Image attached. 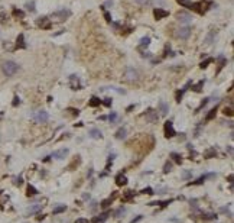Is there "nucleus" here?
<instances>
[{
	"instance_id": "1",
	"label": "nucleus",
	"mask_w": 234,
	"mask_h": 223,
	"mask_svg": "<svg viewBox=\"0 0 234 223\" xmlns=\"http://www.w3.org/2000/svg\"><path fill=\"white\" fill-rule=\"evenodd\" d=\"M2 70H3V73L7 77H12V75H15L19 71V65L15 61H5L2 64Z\"/></svg>"
},
{
	"instance_id": "2",
	"label": "nucleus",
	"mask_w": 234,
	"mask_h": 223,
	"mask_svg": "<svg viewBox=\"0 0 234 223\" xmlns=\"http://www.w3.org/2000/svg\"><path fill=\"white\" fill-rule=\"evenodd\" d=\"M139 71L136 68H131V67H127L124 70V74H123V78H124L127 83H136L139 81Z\"/></svg>"
},
{
	"instance_id": "3",
	"label": "nucleus",
	"mask_w": 234,
	"mask_h": 223,
	"mask_svg": "<svg viewBox=\"0 0 234 223\" xmlns=\"http://www.w3.org/2000/svg\"><path fill=\"white\" fill-rule=\"evenodd\" d=\"M71 16V10L70 9H61V10H56L52 13V19H56V20H65L67 17Z\"/></svg>"
},
{
	"instance_id": "4",
	"label": "nucleus",
	"mask_w": 234,
	"mask_h": 223,
	"mask_svg": "<svg viewBox=\"0 0 234 223\" xmlns=\"http://www.w3.org/2000/svg\"><path fill=\"white\" fill-rule=\"evenodd\" d=\"M48 119H49V115L45 110H39V112H36V113L33 115V120L38 122V123H46L48 122Z\"/></svg>"
},
{
	"instance_id": "5",
	"label": "nucleus",
	"mask_w": 234,
	"mask_h": 223,
	"mask_svg": "<svg viewBox=\"0 0 234 223\" xmlns=\"http://www.w3.org/2000/svg\"><path fill=\"white\" fill-rule=\"evenodd\" d=\"M164 132H165V136H166V138H174L175 135H176V132H175V129H174V125H172L171 120H166V122H165Z\"/></svg>"
},
{
	"instance_id": "6",
	"label": "nucleus",
	"mask_w": 234,
	"mask_h": 223,
	"mask_svg": "<svg viewBox=\"0 0 234 223\" xmlns=\"http://www.w3.org/2000/svg\"><path fill=\"white\" fill-rule=\"evenodd\" d=\"M145 117H146V122L156 123V122H158V119H159V115H158V112H155L153 109H149V110L146 112Z\"/></svg>"
},
{
	"instance_id": "7",
	"label": "nucleus",
	"mask_w": 234,
	"mask_h": 223,
	"mask_svg": "<svg viewBox=\"0 0 234 223\" xmlns=\"http://www.w3.org/2000/svg\"><path fill=\"white\" fill-rule=\"evenodd\" d=\"M176 19H178L181 23H189L191 20H192V16H191L188 12H178V13H176Z\"/></svg>"
},
{
	"instance_id": "8",
	"label": "nucleus",
	"mask_w": 234,
	"mask_h": 223,
	"mask_svg": "<svg viewBox=\"0 0 234 223\" xmlns=\"http://www.w3.org/2000/svg\"><path fill=\"white\" fill-rule=\"evenodd\" d=\"M189 35H191V29L188 28V26H181V28L178 29V32H176V36L181 39H186Z\"/></svg>"
},
{
	"instance_id": "9",
	"label": "nucleus",
	"mask_w": 234,
	"mask_h": 223,
	"mask_svg": "<svg viewBox=\"0 0 234 223\" xmlns=\"http://www.w3.org/2000/svg\"><path fill=\"white\" fill-rule=\"evenodd\" d=\"M70 86L72 90H80L81 89V83H80V78L77 77L75 74L70 75Z\"/></svg>"
},
{
	"instance_id": "10",
	"label": "nucleus",
	"mask_w": 234,
	"mask_h": 223,
	"mask_svg": "<svg viewBox=\"0 0 234 223\" xmlns=\"http://www.w3.org/2000/svg\"><path fill=\"white\" fill-rule=\"evenodd\" d=\"M36 25H38L39 28L49 29V28H51V20H49L46 16H42V17H39L38 20H36Z\"/></svg>"
},
{
	"instance_id": "11",
	"label": "nucleus",
	"mask_w": 234,
	"mask_h": 223,
	"mask_svg": "<svg viewBox=\"0 0 234 223\" xmlns=\"http://www.w3.org/2000/svg\"><path fill=\"white\" fill-rule=\"evenodd\" d=\"M88 135H90V138H93V139H101L103 138V133H101V130L97 128H93L88 130Z\"/></svg>"
},
{
	"instance_id": "12",
	"label": "nucleus",
	"mask_w": 234,
	"mask_h": 223,
	"mask_svg": "<svg viewBox=\"0 0 234 223\" xmlns=\"http://www.w3.org/2000/svg\"><path fill=\"white\" fill-rule=\"evenodd\" d=\"M214 177H215V174H207V175H202V177H200V178L196 180V181H192V183H189V184L188 185H198V184H202V183H204V181H205V180L207 178H214Z\"/></svg>"
},
{
	"instance_id": "13",
	"label": "nucleus",
	"mask_w": 234,
	"mask_h": 223,
	"mask_svg": "<svg viewBox=\"0 0 234 223\" xmlns=\"http://www.w3.org/2000/svg\"><path fill=\"white\" fill-rule=\"evenodd\" d=\"M67 155H68V149H67V148H64V149L55 151L54 154H52V156H54V158H56V159H64V158H65Z\"/></svg>"
},
{
	"instance_id": "14",
	"label": "nucleus",
	"mask_w": 234,
	"mask_h": 223,
	"mask_svg": "<svg viewBox=\"0 0 234 223\" xmlns=\"http://www.w3.org/2000/svg\"><path fill=\"white\" fill-rule=\"evenodd\" d=\"M153 15H155V17H156V19H164V17H166L169 15L168 12L166 10H164V9H155V10H153Z\"/></svg>"
},
{
	"instance_id": "15",
	"label": "nucleus",
	"mask_w": 234,
	"mask_h": 223,
	"mask_svg": "<svg viewBox=\"0 0 234 223\" xmlns=\"http://www.w3.org/2000/svg\"><path fill=\"white\" fill-rule=\"evenodd\" d=\"M158 107H159V112H160V113H162V115H168V112H169V106L168 104H166V103H165L164 100H160L158 103Z\"/></svg>"
},
{
	"instance_id": "16",
	"label": "nucleus",
	"mask_w": 234,
	"mask_h": 223,
	"mask_svg": "<svg viewBox=\"0 0 234 223\" xmlns=\"http://www.w3.org/2000/svg\"><path fill=\"white\" fill-rule=\"evenodd\" d=\"M16 48L19 49V48H26V44H25V36H23V34H20L19 36H17V41H16Z\"/></svg>"
},
{
	"instance_id": "17",
	"label": "nucleus",
	"mask_w": 234,
	"mask_h": 223,
	"mask_svg": "<svg viewBox=\"0 0 234 223\" xmlns=\"http://www.w3.org/2000/svg\"><path fill=\"white\" fill-rule=\"evenodd\" d=\"M101 104V100L98 99V97H95V96H93L91 99H90V101H88V106L90 107H97Z\"/></svg>"
},
{
	"instance_id": "18",
	"label": "nucleus",
	"mask_w": 234,
	"mask_h": 223,
	"mask_svg": "<svg viewBox=\"0 0 234 223\" xmlns=\"http://www.w3.org/2000/svg\"><path fill=\"white\" fill-rule=\"evenodd\" d=\"M116 184H117V185H124V184H127V178H126V175H123V174H119V175L116 177Z\"/></svg>"
},
{
	"instance_id": "19",
	"label": "nucleus",
	"mask_w": 234,
	"mask_h": 223,
	"mask_svg": "<svg viewBox=\"0 0 234 223\" xmlns=\"http://www.w3.org/2000/svg\"><path fill=\"white\" fill-rule=\"evenodd\" d=\"M39 210H42V204H35V206L27 207L26 213L27 214H32V213H36V212H39Z\"/></svg>"
},
{
	"instance_id": "20",
	"label": "nucleus",
	"mask_w": 234,
	"mask_h": 223,
	"mask_svg": "<svg viewBox=\"0 0 234 223\" xmlns=\"http://www.w3.org/2000/svg\"><path fill=\"white\" fill-rule=\"evenodd\" d=\"M215 35H217V32H215V31H211V32H210V34L205 36V44H207V45H211L212 41H214V38H215Z\"/></svg>"
},
{
	"instance_id": "21",
	"label": "nucleus",
	"mask_w": 234,
	"mask_h": 223,
	"mask_svg": "<svg viewBox=\"0 0 234 223\" xmlns=\"http://www.w3.org/2000/svg\"><path fill=\"white\" fill-rule=\"evenodd\" d=\"M126 133H127L126 128H120L119 130L116 132V138H117V139H124V138H126Z\"/></svg>"
},
{
	"instance_id": "22",
	"label": "nucleus",
	"mask_w": 234,
	"mask_h": 223,
	"mask_svg": "<svg viewBox=\"0 0 234 223\" xmlns=\"http://www.w3.org/2000/svg\"><path fill=\"white\" fill-rule=\"evenodd\" d=\"M215 115H217V107H214V109H211V110H210V113H208L207 117H205V120H207V122L212 120V119L215 117Z\"/></svg>"
},
{
	"instance_id": "23",
	"label": "nucleus",
	"mask_w": 234,
	"mask_h": 223,
	"mask_svg": "<svg viewBox=\"0 0 234 223\" xmlns=\"http://www.w3.org/2000/svg\"><path fill=\"white\" fill-rule=\"evenodd\" d=\"M133 197H135V193H133V191H126V194L123 196L121 200H123V203H126V201H130Z\"/></svg>"
},
{
	"instance_id": "24",
	"label": "nucleus",
	"mask_w": 234,
	"mask_h": 223,
	"mask_svg": "<svg viewBox=\"0 0 234 223\" xmlns=\"http://www.w3.org/2000/svg\"><path fill=\"white\" fill-rule=\"evenodd\" d=\"M217 155V151H215V148H210V149L204 154V156L205 158H212V156H215Z\"/></svg>"
},
{
	"instance_id": "25",
	"label": "nucleus",
	"mask_w": 234,
	"mask_h": 223,
	"mask_svg": "<svg viewBox=\"0 0 234 223\" xmlns=\"http://www.w3.org/2000/svg\"><path fill=\"white\" fill-rule=\"evenodd\" d=\"M204 83H205V80H201L200 83L195 84V86L192 87V90H194V91H196V93H200V91L202 90V87H204Z\"/></svg>"
},
{
	"instance_id": "26",
	"label": "nucleus",
	"mask_w": 234,
	"mask_h": 223,
	"mask_svg": "<svg viewBox=\"0 0 234 223\" xmlns=\"http://www.w3.org/2000/svg\"><path fill=\"white\" fill-rule=\"evenodd\" d=\"M171 158H174V161L176 162V164H181V162H182V156H181L179 154H176V152H171Z\"/></svg>"
},
{
	"instance_id": "27",
	"label": "nucleus",
	"mask_w": 234,
	"mask_h": 223,
	"mask_svg": "<svg viewBox=\"0 0 234 223\" xmlns=\"http://www.w3.org/2000/svg\"><path fill=\"white\" fill-rule=\"evenodd\" d=\"M65 209H67V206L65 204H59V206H56L54 209V214H58V213H62V212H65Z\"/></svg>"
},
{
	"instance_id": "28",
	"label": "nucleus",
	"mask_w": 234,
	"mask_h": 223,
	"mask_svg": "<svg viewBox=\"0 0 234 223\" xmlns=\"http://www.w3.org/2000/svg\"><path fill=\"white\" fill-rule=\"evenodd\" d=\"M185 91H186L185 87H184L182 90H178V91H176V94H175V99H176V101H178V103L181 101V99H182V96H184V93H185Z\"/></svg>"
},
{
	"instance_id": "29",
	"label": "nucleus",
	"mask_w": 234,
	"mask_h": 223,
	"mask_svg": "<svg viewBox=\"0 0 234 223\" xmlns=\"http://www.w3.org/2000/svg\"><path fill=\"white\" fill-rule=\"evenodd\" d=\"M27 196H36L38 194V190L35 188L33 185H27V193H26Z\"/></svg>"
},
{
	"instance_id": "30",
	"label": "nucleus",
	"mask_w": 234,
	"mask_h": 223,
	"mask_svg": "<svg viewBox=\"0 0 234 223\" xmlns=\"http://www.w3.org/2000/svg\"><path fill=\"white\" fill-rule=\"evenodd\" d=\"M189 7L192 9V10H195L196 13H202V10L200 9V7H201V5H200V3H191Z\"/></svg>"
},
{
	"instance_id": "31",
	"label": "nucleus",
	"mask_w": 234,
	"mask_h": 223,
	"mask_svg": "<svg viewBox=\"0 0 234 223\" xmlns=\"http://www.w3.org/2000/svg\"><path fill=\"white\" fill-rule=\"evenodd\" d=\"M111 203H113V199L110 197V199H106V200L101 201V204H100V206L103 207V209H106V207H109L110 204H111Z\"/></svg>"
},
{
	"instance_id": "32",
	"label": "nucleus",
	"mask_w": 234,
	"mask_h": 223,
	"mask_svg": "<svg viewBox=\"0 0 234 223\" xmlns=\"http://www.w3.org/2000/svg\"><path fill=\"white\" fill-rule=\"evenodd\" d=\"M202 219H204V220H211V219H217V214H215V213H207V214H202Z\"/></svg>"
},
{
	"instance_id": "33",
	"label": "nucleus",
	"mask_w": 234,
	"mask_h": 223,
	"mask_svg": "<svg viewBox=\"0 0 234 223\" xmlns=\"http://www.w3.org/2000/svg\"><path fill=\"white\" fill-rule=\"evenodd\" d=\"M149 44H150V38L149 36H145V38L140 39V48L142 46H147Z\"/></svg>"
},
{
	"instance_id": "34",
	"label": "nucleus",
	"mask_w": 234,
	"mask_h": 223,
	"mask_svg": "<svg viewBox=\"0 0 234 223\" xmlns=\"http://www.w3.org/2000/svg\"><path fill=\"white\" fill-rule=\"evenodd\" d=\"M212 61H214L212 58H207L205 61H202L201 64H200V67H201V68H207V67H208V64H211Z\"/></svg>"
},
{
	"instance_id": "35",
	"label": "nucleus",
	"mask_w": 234,
	"mask_h": 223,
	"mask_svg": "<svg viewBox=\"0 0 234 223\" xmlns=\"http://www.w3.org/2000/svg\"><path fill=\"white\" fill-rule=\"evenodd\" d=\"M178 3L181 6H184V7H189L191 3H192V0H178Z\"/></svg>"
},
{
	"instance_id": "36",
	"label": "nucleus",
	"mask_w": 234,
	"mask_h": 223,
	"mask_svg": "<svg viewBox=\"0 0 234 223\" xmlns=\"http://www.w3.org/2000/svg\"><path fill=\"white\" fill-rule=\"evenodd\" d=\"M13 16H16V17H23V16H25V13H23L22 10H19V9H13Z\"/></svg>"
},
{
	"instance_id": "37",
	"label": "nucleus",
	"mask_w": 234,
	"mask_h": 223,
	"mask_svg": "<svg viewBox=\"0 0 234 223\" xmlns=\"http://www.w3.org/2000/svg\"><path fill=\"white\" fill-rule=\"evenodd\" d=\"M171 170H172V162L168 161V162H166V164L164 165V173H169Z\"/></svg>"
},
{
	"instance_id": "38",
	"label": "nucleus",
	"mask_w": 234,
	"mask_h": 223,
	"mask_svg": "<svg viewBox=\"0 0 234 223\" xmlns=\"http://www.w3.org/2000/svg\"><path fill=\"white\" fill-rule=\"evenodd\" d=\"M225 116H233V109L231 107H224V112H223Z\"/></svg>"
},
{
	"instance_id": "39",
	"label": "nucleus",
	"mask_w": 234,
	"mask_h": 223,
	"mask_svg": "<svg viewBox=\"0 0 234 223\" xmlns=\"http://www.w3.org/2000/svg\"><path fill=\"white\" fill-rule=\"evenodd\" d=\"M137 5H140V6H146V5H150V2L152 0H135Z\"/></svg>"
},
{
	"instance_id": "40",
	"label": "nucleus",
	"mask_w": 234,
	"mask_h": 223,
	"mask_svg": "<svg viewBox=\"0 0 234 223\" xmlns=\"http://www.w3.org/2000/svg\"><path fill=\"white\" fill-rule=\"evenodd\" d=\"M26 7L29 12H35V2H29V3H26Z\"/></svg>"
},
{
	"instance_id": "41",
	"label": "nucleus",
	"mask_w": 234,
	"mask_h": 223,
	"mask_svg": "<svg viewBox=\"0 0 234 223\" xmlns=\"http://www.w3.org/2000/svg\"><path fill=\"white\" fill-rule=\"evenodd\" d=\"M191 177H192V173H191V171H184V173H182V178L184 180H189Z\"/></svg>"
},
{
	"instance_id": "42",
	"label": "nucleus",
	"mask_w": 234,
	"mask_h": 223,
	"mask_svg": "<svg viewBox=\"0 0 234 223\" xmlns=\"http://www.w3.org/2000/svg\"><path fill=\"white\" fill-rule=\"evenodd\" d=\"M142 194H153V188H150V187H146V188H143L140 191Z\"/></svg>"
},
{
	"instance_id": "43",
	"label": "nucleus",
	"mask_w": 234,
	"mask_h": 223,
	"mask_svg": "<svg viewBox=\"0 0 234 223\" xmlns=\"http://www.w3.org/2000/svg\"><path fill=\"white\" fill-rule=\"evenodd\" d=\"M101 103H103L104 106H107V107H110V106H111V103H113V100H111V99H110V97H107V99H104V100L101 101Z\"/></svg>"
},
{
	"instance_id": "44",
	"label": "nucleus",
	"mask_w": 234,
	"mask_h": 223,
	"mask_svg": "<svg viewBox=\"0 0 234 223\" xmlns=\"http://www.w3.org/2000/svg\"><path fill=\"white\" fill-rule=\"evenodd\" d=\"M109 120H110L111 123H114L116 120H117V115H116V113H111V115L109 116Z\"/></svg>"
},
{
	"instance_id": "45",
	"label": "nucleus",
	"mask_w": 234,
	"mask_h": 223,
	"mask_svg": "<svg viewBox=\"0 0 234 223\" xmlns=\"http://www.w3.org/2000/svg\"><path fill=\"white\" fill-rule=\"evenodd\" d=\"M104 17H106V20H107V22H111V16H110L109 12H104Z\"/></svg>"
},
{
	"instance_id": "46",
	"label": "nucleus",
	"mask_w": 234,
	"mask_h": 223,
	"mask_svg": "<svg viewBox=\"0 0 234 223\" xmlns=\"http://www.w3.org/2000/svg\"><path fill=\"white\" fill-rule=\"evenodd\" d=\"M124 212H126V209H123V207H120L119 210L116 212V214H117V218H120V214H121V213H124Z\"/></svg>"
},
{
	"instance_id": "47",
	"label": "nucleus",
	"mask_w": 234,
	"mask_h": 223,
	"mask_svg": "<svg viewBox=\"0 0 234 223\" xmlns=\"http://www.w3.org/2000/svg\"><path fill=\"white\" fill-rule=\"evenodd\" d=\"M68 112H71L72 115H78V113H80V110H78V109H72V107H70V109H68Z\"/></svg>"
},
{
	"instance_id": "48",
	"label": "nucleus",
	"mask_w": 234,
	"mask_h": 223,
	"mask_svg": "<svg viewBox=\"0 0 234 223\" xmlns=\"http://www.w3.org/2000/svg\"><path fill=\"white\" fill-rule=\"evenodd\" d=\"M20 103V100H19V97L17 96H15V99H13V106H17Z\"/></svg>"
},
{
	"instance_id": "49",
	"label": "nucleus",
	"mask_w": 234,
	"mask_h": 223,
	"mask_svg": "<svg viewBox=\"0 0 234 223\" xmlns=\"http://www.w3.org/2000/svg\"><path fill=\"white\" fill-rule=\"evenodd\" d=\"M75 223H88V220L87 219H77Z\"/></svg>"
},
{
	"instance_id": "50",
	"label": "nucleus",
	"mask_w": 234,
	"mask_h": 223,
	"mask_svg": "<svg viewBox=\"0 0 234 223\" xmlns=\"http://www.w3.org/2000/svg\"><path fill=\"white\" fill-rule=\"evenodd\" d=\"M139 220H142V216H137V218H135V219H133V220H131L130 223H137Z\"/></svg>"
},
{
	"instance_id": "51",
	"label": "nucleus",
	"mask_w": 234,
	"mask_h": 223,
	"mask_svg": "<svg viewBox=\"0 0 234 223\" xmlns=\"http://www.w3.org/2000/svg\"><path fill=\"white\" fill-rule=\"evenodd\" d=\"M221 212H223V213H229L230 216H231V213L229 212V209H227V207H221Z\"/></svg>"
},
{
	"instance_id": "52",
	"label": "nucleus",
	"mask_w": 234,
	"mask_h": 223,
	"mask_svg": "<svg viewBox=\"0 0 234 223\" xmlns=\"http://www.w3.org/2000/svg\"><path fill=\"white\" fill-rule=\"evenodd\" d=\"M111 5H113V2H111V0H109V2H106V3L103 5V7H107V6H111Z\"/></svg>"
},
{
	"instance_id": "53",
	"label": "nucleus",
	"mask_w": 234,
	"mask_h": 223,
	"mask_svg": "<svg viewBox=\"0 0 234 223\" xmlns=\"http://www.w3.org/2000/svg\"><path fill=\"white\" fill-rule=\"evenodd\" d=\"M98 222H103V220H101V218H94L93 219V223H98Z\"/></svg>"
},
{
	"instance_id": "54",
	"label": "nucleus",
	"mask_w": 234,
	"mask_h": 223,
	"mask_svg": "<svg viewBox=\"0 0 234 223\" xmlns=\"http://www.w3.org/2000/svg\"><path fill=\"white\" fill-rule=\"evenodd\" d=\"M0 119H2V113H0Z\"/></svg>"
},
{
	"instance_id": "55",
	"label": "nucleus",
	"mask_w": 234,
	"mask_h": 223,
	"mask_svg": "<svg viewBox=\"0 0 234 223\" xmlns=\"http://www.w3.org/2000/svg\"><path fill=\"white\" fill-rule=\"evenodd\" d=\"M0 193H2V191H0Z\"/></svg>"
}]
</instances>
